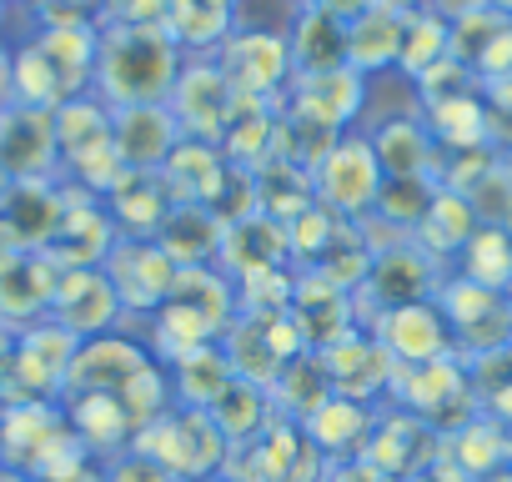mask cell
<instances>
[{
  "instance_id": "cell-12",
  "label": "cell",
  "mask_w": 512,
  "mask_h": 482,
  "mask_svg": "<svg viewBox=\"0 0 512 482\" xmlns=\"http://www.w3.org/2000/svg\"><path fill=\"white\" fill-rule=\"evenodd\" d=\"M377 342H382V352L397 367H427V362H447L452 357V327H447V312L437 307V297L382 312Z\"/></svg>"
},
{
  "instance_id": "cell-34",
  "label": "cell",
  "mask_w": 512,
  "mask_h": 482,
  "mask_svg": "<svg viewBox=\"0 0 512 482\" xmlns=\"http://www.w3.org/2000/svg\"><path fill=\"white\" fill-rule=\"evenodd\" d=\"M36 16L46 26H91V16L106 6V0H31Z\"/></svg>"
},
{
  "instance_id": "cell-14",
  "label": "cell",
  "mask_w": 512,
  "mask_h": 482,
  "mask_svg": "<svg viewBox=\"0 0 512 482\" xmlns=\"http://www.w3.org/2000/svg\"><path fill=\"white\" fill-rule=\"evenodd\" d=\"M151 367V352L121 332H106V337H91L76 347L71 357V372H66V397H81V392H121L136 372Z\"/></svg>"
},
{
  "instance_id": "cell-19",
  "label": "cell",
  "mask_w": 512,
  "mask_h": 482,
  "mask_svg": "<svg viewBox=\"0 0 512 482\" xmlns=\"http://www.w3.org/2000/svg\"><path fill=\"white\" fill-rule=\"evenodd\" d=\"M221 236H226L221 216H216L211 206H201V201H176L171 216H166L161 231H156L161 252H166L181 272L211 267V257H221Z\"/></svg>"
},
{
  "instance_id": "cell-43",
  "label": "cell",
  "mask_w": 512,
  "mask_h": 482,
  "mask_svg": "<svg viewBox=\"0 0 512 482\" xmlns=\"http://www.w3.org/2000/svg\"><path fill=\"white\" fill-rule=\"evenodd\" d=\"M206 482H226V477H206Z\"/></svg>"
},
{
  "instance_id": "cell-24",
  "label": "cell",
  "mask_w": 512,
  "mask_h": 482,
  "mask_svg": "<svg viewBox=\"0 0 512 482\" xmlns=\"http://www.w3.org/2000/svg\"><path fill=\"white\" fill-rule=\"evenodd\" d=\"M307 442L317 452H332V457H347L357 452L362 442H372V412L367 402H352V397H327L307 422H302Z\"/></svg>"
},
{
  "instance_id": "cell-9",
  "label": "cell",
  "mask_w": 512,
  "mask_h": 482,
  "mask_svg": "<svg viewBox=\"0 0 512 482\" xmlns=\"http://www.w3.org/2000/svg\"><path fill=\"white\" fill-rule=\"evenodd\" d=\"M116 241H121V231H116L106 201L71 186L66 191V211H61V221H56V231L46 241V257L61 272H71V267H101L111 257Z\"/></svg>"
},
{
  "instance_id": "cell-21",
  "label": "cell",
  "mask_w": 512,
  "mask_h": 482,
  "mask_svg": "<svg viewBox=\"0 0 512 482\" xmlns=\"http://www.w3.org/2000/svg\"><path fill=\"white\" fill-rule=\"evenodd\" d=\"M402 26H407V16H397L387 6H372L367 16H357L347 26V66L357 76L397 71V61H402Z\"/></svg>"
},
{
  "instance_id": "cell-39",
  "label": "cell",
  "mask_w": 512,
  "mask_h": 482,
  "mask_svg": "<svg viewBox=\"0 0 512 482\" xmlns=\"http://www.w3.org/2000/svg\"><path fill=\"white\" fill-rule=\"evenodd\" d=\"M482 6H492L497 16H507V21H512V0H482Z\"/></svg>"
},
{
  "instance_id": "cell-7",
  "label": "cell",
  "mask_w": 512,
  "mask_h": 482,
  "mask_svg": "<svg viewBox=\"0 0 512 482\" xmlns=\"http://www.w3.org/2000/svg\"><path fill=\"white\" fill-rule=\"evenodd\" d=\"M166 111L176 116V126H181L186 141L216 146V141L226 136L231 111H236V91L226 86V76L216 71V61L201 56V61H186V71H181V81H176Z\"/></svg>"
},
{
  "instance_id": "cell-15",
  "label": "cell",
  "mask_w": 512,
  "mask_h": 482,
  "mask_svg": "<svg viewBox=\"0 0 512 482\" xmlns=\"http://www.w3.org/2000/svg\"><path fill=\"white\" fill-rule=\"evenodd\" d=\"M66 211V191L51 181H6L0 191V231L11 236L16 252H46V241Z\"/></svg>"
},
{
  "instance_id": "cell-44",
  "label": "cell",
  "mask_w": 512,
  "mask_h": 482,
  "mask_svg": "<svg viewBox=\"0 0 512 482\" xmlns=\"http://www.w3.org/2000/svg\"><path fill=\"white\" fill-rule=\"evenodd\" d=\"M507 236H512V226H507Z\"/></svg>"
},
{
  "instance_id": "cell-28",
  "label": "cell",
  "mask_w": 512,
  "mask_h": 482,
  "mask_svg": "<svg viewBox=\"0 0 512 482\" xmlns=\"http://www.w3.org/2000/svg\"><path fill=\"white\" fill-rule=\"evenodd\" d=\"M472 231H477L472 206L457 191H437L432 211L417 221V252H427V257H457L467 247Z\"/></svg>"
},
{
  "instance_id": "cell-42",
  "label": "cell",
  "mask_w": 512,
  "mask_h": 482,
  "mask_svg": "<svg viewBox=\"0 0 512 482\" xmlns=\"http://www.w3.org/2000/svg\"><path fill=\"white\" fill-rule=\"evenodd\" d=\"M502 297H507V307H512V282H507V292H502Z\"/></svg>"
},
{
  "instance_id": "cell-23",
  "label": "cell",
  "mask_w": 512,
  "mask_h": 482,
  "mask_svg": "<svg viewBox=\"0 0 512 482\" xmlns=\"http://www.w3.org/2000/svg\"><path fill=\"white\" fill-rule=\"evenodd\" d=\"M287 51H292V76L337 71V66H347V26L307 6L302 21H297L292 36H287Z\"/></svg>"
},
{
  "instance_id": "cell-17",
  "label": "cell",
  "mask_w": 512,
  "mask_h": 482,
  "mask_svg": "<svg viewBox=\"0 0 512 482\" xmlns=\"http://www.w3.org/2000/svg\"><path fill=\"white\" fill-rule=\"evenodd\" d=\"M61 267L46 252H16L0 247V322H26L51 312V292H56Z\"/></svg>"
},
{
  "instance_id": "cell-25",
  "label": "cell",
  "mask_w": 512,
  "mask_h": 482,
  "mask_svg": "<svg viewBox=\"0 0 512 482\" xmlns=\"http://www.w3.org/2000/svg\"><path fill=\"white\" fill-rule=\"evenodd\" d=\"M272 387H256L246 377H236L216 402H211V422L221 427V437L236 447V442H251V437H262L272 427Z\"/></svg>"
},
{
  "instance_id": "cell-33",
  "label": "cell",
  "mask_w": 512,
  "mask_h": 482,
  "mask_svg": "<svg viewBox=\"0 0 512 482\" xmlns=\"http://www.w3.org/2000/svg\"><path fill=\"white\" fill-rule=\"evenodd\" d=\"M106 482H176L161 462H151L146 452H136V447H126V452H116L111 462H106Z\"/></svg>"
},
{
  "instance_id": "cell-30",
  "label": "cell",
  "mask_w": 512,
  "mask_h": 482,
  "mask_svg": "<svg viewBox=\"0 0 512 482\" xmlns=\"http://www.w3.org/2000/svg\"><path fill=\"white\" fill-rule=\"evenodd\" d=\"M442 61H452V26L437 11H412L407 26H402V61H397V71L422 81Z\"/></svg>"
},
{
  "instance_id": "cell-3",
  "label": "cell",
  "mask_w": 512,
  "mask_h": 482,
  "mask_svg": "<svg viewBox=\"0 0 512 482\" xmlns=\"http://www.w3.org/2000/svg\"><path fill=\"white\" fill-rule=\"evenodd\" d=\"M56 151L61 166L71 171V186L86 196H106L126 176L111 136V106H101L96 96H76L56 106Z\"/></svg>"
},
{
  "instance_id": "cell-41",
  "label": "cell",
  "mask_w": 512,
  "mask_h": 482,
  "mask_svg": "<svg viewBox=\"0 0 512 482\" xmlns=\"http://www.w3.org/2000/svg\"><path fill=\"white\" fill-rule=\"evenodd\" d=\"M6 56H11V51H6V46H0V81H6Z\"/></svg>"
},
{
  "instance_id": "cell-36",
  "label": "cell",
  "mask_w": 512,
  "mask_h": 482,
  "mask_svg": "<svg viewBox=\"0 0 512 482\" xmlns=\"http://www.w3.org/2000/svg\"><path fill=\"white\" fill-rule=\"evenodd\" d=\"M41 482H106V462L81 457V462H71V467H61V472H51V477H41Z\"/></svg>"
},
{
  "instance_id": "cell-4",
  "label": "cell",
  "mask_w": 512,
  "mask_h": 482,
  "mask_svg": "<svg viewBox=\"0 0 512 482\" xmlns=\"http://www.w3.org/2000/svg\"><path fill=\"white\" fill-rule=\"evenodd\" d=\"M382 166L372 156V141L362 131H347L337 136V146L317 161L312 171V191H317V206H327L337 221H367L377 211V196H382Z\"/></svg>"
},
{
  "instance_id": "cell-22",
  "label": "cell",
  "mask_w": 512,
  "mask_h": 482,
  "mask_svg": "<svg viewBox=\"0 0 512 482\" xmlns=\"http://www.w3.org/2000/svg\"><path fill=\"white\" fill-rule=\"evenodd\" d=\"M166 377H171V402H176V407H201V412H211V402L236 382L231 357H226L221 342H206V347L176 357V362L166 367Z\"/></svg>"
},
{
  "instance_id": "cell-29",
  "label": "cell",
  "mask_w": 512,
  "mask_h": 482,
  "mask_svg": "<svg viewBox=\"0 0 512 482\" xmlns=\"http://www.w3.org/2000/svg\"><path fill=\"white\" fill-rule=\"evenodd\" d=\"M407 407L432 427L442 417V402H472V387H467V372L447 357V362H427V367H407V387H402Z\"/></svg>"
},
{
  "instance_id": "cell-32",
  "label": "cell",
  "mask_w": 512,
  "mask_h": 482,
  "mask_svg": "<svg viewBox=\"0 0 512 482\" xmlns=\"http://www.w3.org/2000/svg\"><path fill=\"white\" fill-rule=\"evenodd\" d=\"M462 201L472 206V216H477V226H512V161H492L467 191H462Z\"/></svg>"
},
{
  "instance_id": "cell-2",
  "label": "cell",
  "mask_w": 512,
  "mask_h": 482,
  "mask_svg": "<svg viewBox=\"0 0 512 482\" xmlns=\"http://www.w3.org/2000/svg\"><path fill=\"white\" fill-rule=\"evenodd\" d=\"M136 452H146L151 462H161L176 482H206V477H221L226 467V452L231 442L221 437V427L211 422V412L201 407H166L161 417H151L136 442Z\"/></svg>"
},
{
  "instance_id": "cell-26",
  "label": "cell",
  "mask_w": 512,
  "mask_h": 482,
  "mask_svg": "<svg viewBox=\"0 0 512 482\" xmlns=\"http://www.w3.org/2000/svg\"><path fill=\"white\" fill-rule=\"evenodd\" d=\"M457 282L507 292V282H512V236L502 226H477L467 236V247L457 252Z\"/></svg>"
},
{
  "instance_id": "cell-35",
  "label": "cell",
  "mask_w": 512,
  "mask_h": 482,
  "mask_svg": "<svg viewBox=\"0 0 512 482\" xmlns=\"http://www.w3.org/2000/svg\"><path fill=\"white\" fill-rule=\"evenodd\" d=\"M377 6V0H312V11H322V16H332V21H342V26H352L357 16H367Z\"/></svg>"
},
{
  "instance_id": "cell-6",
  "label": "cell",
  "mask_w": 512,
  "mask_h": 482,
  "mask_svg": "<svg viewBox=\"0 0 512 482\" xmlns=\"http://www.w3.org/2000/svg\"><path fill=\"white\" fill-rule=\"evenodd\" d=\"M211 61L241 101H272V96H287V86H292V51L282 36L231 31Z\"/></svg>"
},
{
  "instance_id": "cell-5",
  "label": "cell",
  "mask_w": 512,
  "mask_h": 482,
  "mask_svg": "<svg viewBox=\"0 0 512 482\" xmlns=\"http://www.w3.org/2000/svg\"><path fill=\"white\" fill-rule=\"evenodd\" d=\"M101 272L116 287L121 312H161L176 292V277H181V267L161 252L156 236H121L111 247V257L101 262Z\"/></svg>"
},
{
  "instance_id": "cell-18",
  "label": "cell",
  "mask_w": 512,
  "mask_h": 482,
  "mask_svg": "<svg viewBox=\"0 0 512 482\" xmlns=\"http://www.w3.org/2000/svg\"><path fill=\"white\" fill-rule=\"evenodd\" d=\"M101 201H106V211H111L121 236H156L161 221L176 206V196H171L161 171H126Z\"/></svg>"
},
{
  "instance_id": "cell-40",
  "label": "cell",
  "mask_w": 512,
  "mask_h": 482,
  "mask_svg": "<svg viewBox=\"0 0 512 482\" xmlns=\"http://www.w3.org/2000/svg\"><path fill=\"white\" fill-rule=\"evenodd\" d=\"M0 482H31V477H21V472H11V467H0Z\"/></svg>"
},
{
  "instance_id": "cell-38",
  "label": "cell",
  "mask_w": 512,
  "mask_h": 482,
  "mask_svg": "<svg viewBox=\"0 0 512 482\" xmlns=\"http://www.w3.org/2000/svg\"><path fill=\"white\" fill-rule=\"evenodd\" d=\"M377 6H387L397 16H412V11H427V0H377Z\"/></svg>"
},
{
  "instance_id": "cell-10",
  "label": "cell",
  "mask_w": 512,
  "mask_h": 482,
  "mask_svg": "<svg viewBox=\"0 0 512 482\" xmlns=\"http://www.w3.org/2000/svg\"><path fill=\"white\" fill-rule=\"evenodd\" d=\"M56 151V111L11 106L0 111V176L6 181H51Z\"/></svg>"
},
{
  "instance_id": "cell-20",
  "label": "cell",
  "mask_w": 512,
  "mask_h": 482,
  "mask_svg": "<svg viewBox=\"0 0 512 482\" xmlns=\"http://www.w3.org/2000/svg\"><path fill=\"white\" fill-rule=\"evenodd\" d=\"M372 141V156L382 166V176H432L442 171V151L427 131V121H392L377 131H362Z\"/></svg>"
},
{
  "instance_id": "cell-31",
  "label": "cell",
  "mask_w": 512,
  "mask_h": 482,
  "mask_svg": "<svg viewBox=\"0 0 512 482\" xmlns=\"http://www.w3.org/2000/svg\"><path fill=\"white\" fill-rule=\"evenodd\" d=\"M437 181L432 176H387L382 181V196H377V211L372 216H387L392 226H407V231H417V221L432 211V201H437Z\"/></svg>"
},
{
  "instance_id": "cell-1",
  "label": "cell",
  "mask_w": 512,
  "mask_h": 482,
  "mask_svg": "<svg viewBox=\"0 0 512 482\" xmlns=\"http://www.w3.org/2000/svg\"><path fill=\"white\" fill-rule=\"evenodd\" d=\"M186 71L181 46L161 26H121L111 21L96 46V81L91 96L111 111L131 106H166Z\"/></svg>"
},
{
  "instance_id": "cell-8",
  "label": "cell",
  "mask_w": 512,
  "mask_h": 482,
  "mask_svg": "<svg viewBox=\"0 0 512 482\" xmlns=\"http://www.w3.org/2000/svg\"><path fill=\"white\" fill-rule=\"evenodd\" d=\"M46 317L61 332H71L76 342H91V337L116 332L121 297H116V287L106 282L101 267H71V272L56 277V292H51V312Z\"/></svg>"
},
{
  "instance_id": "cell-13",
  "label": "cell",
  "mask_w": 512,
  "mask_h": 482,
  "mask_svg": "<svg viewBox=\"0 0 512 482\" xmlns=\"http://www.w3.org/2000/svg\"><path fill=\"white\" fill-rule=\"evenodd\" d=\"M437 307L447 312V327H452V342H472V352L482 357H497L512 337V307L502 292L492 287H472V282H447L437 292Z\"/></svg>"
},
{
  "instance_id": "cell-37",
  "label": "cell",
  "mask_w": 512,
  "mask_h": 482,
  "mask_svg": "<svg viewBox=\"0 0 512 482\" xmlns=\"http://www.w3.org/2000/svg\"><path fill=\"white\" fill-rule=\"evenodd\" d=\"M11 362H16V332L0 322V377H11Z\"/></svg>"
},
{
  "instance_id": "cell-27",
  "label": "cell",
  "mask_w": 512,
  "mask_h": 482,
  "mask_svg": "<svg viewBox=\"0 0 512 482\" xmlns=\"http://www.w3.org/2000/svg\"><path fill=\"white\" fill-rule=\"evenodd\" d=\"M166 36L181 51H216L231 36V6H221V0H171Z\"/></svg>"
},
{
  "instance_id": "cell-11",
  "label": "cell",
  "mask_w": 512,
  "mask_h": 482,
  "mask_svg": "<svg viewBox=\"0 0 512 482\" xmlns=\"http://www.w3.org/2000/svg\"><path fill=\"white\" fill-rule=\"evenodd\" d=\"M362 96H367V76H357L352 66H337L322 76H292L287 111L332 131V136H347L362 121Z\"/></svg>"
},
{
  "instance_id": "cell-16",
  "label": "cell",
  "mask_w": 512,
  "mask_h": 482,
  "mask_svg": "<svg viewBox=\"0 0 512 482\" xmlns=\"http://www.w3.org/2000/svg\"><path fill=\"white\" fill-rule=\"evenodd\" d=\"M111 136H116V156H121L126 171H161L171 161V151L186 141L166 106L111 111Z\"/></svg>"
}]
</instances>
